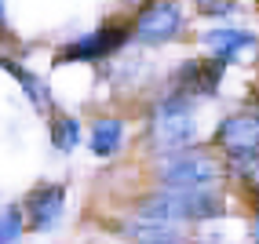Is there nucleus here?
Instances as JSON below:
<instances>
[{
    "mask_svg": "<svg viewBox=\"0 0 259 244\" xmlns=\"http://www.w3.org/2000/svg\"><path fill=\"white\" fill-rule=\"evenodd\" d=\"M168 189H212L219 182V164L208 153H176L161 164Z\"/></svg>",
    "mask_w": 259,
    "mask_h": 244,
    "instance_id": "nucleus-2",
    "label": "nucleus"
},
{
    "mask_svg": "<svg viewBox=\"0 0 259 244\" xmlns=\"http://www.w3.org/2000/svg\"><path fill=\"white\" fill-rule=\"evenodd\" d=\"M252 237H255V240H259V219H255V222H252Z\"/></svg>",
    "mask_w": 259,
    "mask_h": 244,
    "instance_id": "nucleus-14",
    "label": "nucleus"
},
{
    "mask_svg": "<svg viewBox=\"0 0 259 244\" xmlns=\"http://www.w3.org/2000/svg\"><path fill=\"white\" fill-rule=\"evenodd\" d=\"M124 26H102L99 33H92V37H80L77 44H70L59 55V62H80V59H102L110 55V51H117L120 44H124Z\"/></svg>",
    "mask_w": 259,
    "mask_h": 244,
    "instance_id": "nucleus-4",
    "label": "nucleus"
},
{
    "mask_svg": "<svg viewBox=\"0 0 259 244\" xmlns=\"http://www.w3.org/2000/svg\"><path fill=\"white\" fill-rule=\"evenodd\" d=\"M179 26H183V15L176 4H153L139 15V37L146 44H161L168 37H176Z\"/></svg>",
    "mask_w": 259,
    "mask_h": 244,
    "instance_id": "nucleus-5",
    "label": "nucleus"
},
{
    "mask_svg": "<svg viewBox=\"0 0 259 244\" xmlns=\"http://www.w3.org/2000/svg\"><path fill=\"white\" fill-rule=\"evenodd\" d=\"M219 142L227 146L234 157L259 153V117H248V113L227 117V120H223V128H219Z\"/></svg>",
    "mask_w": 259,
    "mask_h": 244,
    "instance_id": "nucleus-6",
    "label": "nucleus"
},
{
    "mask_svg": "<svg viewBox=\"0 0 259 244\" xmlns=\"http://www.w3.org/2000/svg\"><path fill=\"white\" fill-rule=\"evenodd\" d=\"M223 212L219 197L204 193V189H171L164 197H153L143 204L139 219L146 226H171V222H186V219H212Z\"/></svg>",
    "mask_w": 259,
    "mask_h": 244,
    "instance_id": "nucleus-1",
    "label": "nucleus"
},
{
    "mask_svg": "<svg viewBox=\"0 0 259 244\" xmlns=\"http://www.w3.org/2000/svg\"><path fill=\"white\" fill-rule=\"evenodd\" d=\"M194 138V113L186 102H164L153 117V142L161 150H179Z\"/></svg>",
    "mask_w": 259,
    "mask_h": 244,
    "instance_id": "nucleus-3",
    "label": "nucleus"
},
{
    "mask_svg": "<svg viewBox=\"0 0 259 244\" xmlns=\"http://www.w3.org/2000/svg\"><path fill=\"white\" fill-rule=\"evenodd\" d=\"M51 138H55V146H59V150H73V146H77V124H73L70 117L55 120V128H51Z\"/></svg>",
    "mask_w": 259,
    "mask_h": 244,
    "instance_id": "nucleus-11",
    "label": "nucleus"
},
{
    "mask_svg": "<svg viewBox=\"0 0 259 244\" xmlns=\"http://www.w3.org/2000/svg\"><path fill=\"white\" fill-rule=\"evenodd\" d=\"M62 186H40L33 189L29 201H26V212H29V226L33 230H51L62 215Z\"/></svg>",
    "mask_w": 259,
    "mask_h": 244,
    "instance_id": "nucleus-7",
    "label": "nucleus"
},
{
    "mask_svg": "<svg viewBox=\"0 0 259 244\" xmlns=\"http://www.w3.org/2000/svg\"><path fill=\"white\" fill-rule=\"evenodd\" d=\"M22 233V215L19 212H4L0 215V244H15Z\"/></svg>",
    "mask_w": 259,
    "mask_h": 244,
    "instance_id": "nucleus-12",
    "label": "nucleus"
},
{
    "mask_svg": "<svg viewBox=\"0 0 259 244\" xmlns=\"http://www.w3.org/2000/svg\"><path fill=\"white\" fill-rule=\"evenodd\" d=\"M219 77H223V62L219 59H201V62H190L176 84L183 91H194V95H212L219 88Z\"/></svg>",
    "mask_w": 259,
    "mask_h": 244,
    "instance_id": "nucleus-8",
    "label": "nucleus"
},
{
    "mask_svg": "<svg viewBox=\"0 0 259 244\" xmlns=\"http://www.w3.org/2000/svg\"><path fill=\"white\" fill-rule=\"evenodd\" d=\"M201 8H204V11H215V15H219V11H230L234 4H230V0H201Z\"/></svg>",
    "mask_w": 259,
    "mask_h": 244,
    "instance_id": "nucleus-13",
    "label": "nucleus"
},
{
    "mask_svg": "<svg viewBox=\"0 0 259 244\" xmlns=\"http://www.w3.org/2000/svg\"><path fill=\"white\" fill-rule=\"evenodd\" d=\"M204 44H208L212 51H219L223 59H234L237 51H248L252 47V37H245L241 29H215L204 37Z\"/></svg>",
    "mask_w": 259,
    "mask_h": 244,
    "instance_id": "nucleus-9",
    "label": "nucleus"
},
{
    "mask_svg": "<svg viewBox=\"0 0 259 244\" xmlns=\"http://www.w3.org/2000/svg\"><path fill=\"white\" fill-rule=\"evenodd\" d=\"M117 142H120V124L117 120H99L95 131H92V150L99 157H106V153L117 150Z\"/></svg>",
    "mask_w": 259,
    "mask_h": 244,
    "instance_id": "nucleus-10",
    "label": "nucleus"
}]
</instances>
